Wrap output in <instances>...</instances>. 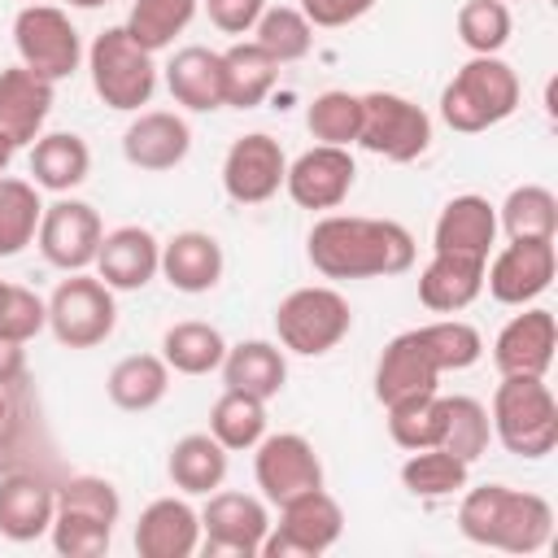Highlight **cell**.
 Listing matches in <instances>:
<instances>
[{
  "label": "cell",
  "mask_w": 558,
  "mask_h": 558,
  "mask_svg": "<svg viewBox=\"0 0 558 558\" xmlns=\"http://www.w3.org/2000/svg\"><path fill=\"white\" fill-rule=\"evenodd\" d=\"M17 432H22V418H17V405L9 397V388H0V453H9L17 445Z\"/></svg>",
  "instance_id": "816d5d0a"
},
{
  "label": "cell",
  "mask_w": 558,
  "mask_h": 558,
  "mask_svg": "<svg viewBox=\"0 0 558 558\" xmlns=\"http://www.w3.org/2000/svg\"><path fill=\"white\" fill-rule=\"evenodd\" d=\"M196 17V0H135L131 17L122 22L131 31V39L148 52H161L174 44V35L187 31V22Z\"/></svg>",
  "instance_id": "f35d334b"
},
{
  "label": "cell",
  "mask_w": 558,
  "mask_h": 558,
  "mask_svg": "<svg viewBox=\"0 0 558 558\" xmlns=\"http://www.w3.org/2000/svg\"><path fill=\"white\" fill-rule=\"evenodd\" d=\"M493 244H497V205H488V196L462 192L440 209L436 231H432L436 253H458V257L488 262Z\"/></svg>",
  "instance_id": "7402d4cb"
},
{
  "label": "cell",
  "mask_w": 558,
  "mask_h": 558,
  "mask_svg": "<svg viewBox=\"0 0 558 558\" xmlns=\"http://www.w3.org/2000/svg\"><path fill=\"white\" fill-rule=\"evenodd\" d=\"M305 253L323 279H379L414 266V235L392 218L327 214L310 227Z\"/></svg>",
  "instance_id": "6da1fadb"
},
{
  "label": "cell",
  "mask_w": 558,
  "mask_h": 558,
  "mask_svg": "<svg viewBox=\"0 0 558 558\" xmlns=\"http://www.w3.org/2000/svg\"><path fill=\"white\" fill-rule=\"evenodd\" d=\"M484 292V262L458 257V253H432V262L418 270V301L432 314H458Z\"/></svg>",
  "instance_id": "484cf974"
},
{
  "label": "cell",
  "mask_w": 558,
  "mask_h": 558,
  "mask_svg": "<svg viewBox=\"0 0 558 558\" xmlns=\"http://www.w3.org/2000/svg\"><path fill=\"white\" fill-rule=\"evenodd\" d=\"M26 375V349L13 340H0V388H17Z\"/></svg>",
  "instance_id": "f907efd6"
},
{
  "label": "cell",
  "mask_w": 558,
  "mask_h": 558,
  "mask_svg": "<svg viewBox=\"0 0 558 558\" xmlns=\"http://www.w3.org/2000/svg\"><path fill=\"white\" fill-rule=\"evenodd\" d=\"M253 44H257L275 65H288V61H301V57L314 48V26L305 22L301 9L275 4V9H262L257 26H253Z\"/></svg>",
  "instance_id": "74e56055"
},
{
  "label": "cell",
  "mask_w": 558,
  "mask_h": 558,
  "mask_svg": "<svg viewBox=\"0 0 558 558\" xmlns=\"http://www.w3.org/2000/svg\"><path fill=\"white\" fill-rule=\"evenodd\" d=\"M283 174H288V157H283L279 140H270L262 131L240 135L222 157V187L235 205L270 201L283 187Z\"/></svg>",
  "instance_id": "2e32d148"
},
{
  "label": "cell",
  "mask_w": 558,
  "mask_h": 558,
  "mask_svg": "<svg viewBox=\"0 0 558 558\" xmlns=\"http://www.w3.org/2000/svg\"><path fill=\"white\" fill-rule=\"evenodd\" d=\"M497 227L510 240H554L558 235V196L541 183H523L501 201Z\"/></svg>",
  "instance_id": "836d02e7"
},
{
  "label": "cell",
  "mask_w": 558,
  "mask_h": 558,
  "mask_svg": "<svg viewBox=\"0 0 558 558\" xmlns=\"http://www.w3.org/2000/svg\"><path fill=\"white\" fill-rule=\"evenodd\" d=\"M275 331H279V344L288 353L323 357L353 331V310L336 288L310 283V288L288 292L275 305Z\"/></svg>",
  "instance_id": "8992f818"
},
{
  "label": "cell",
  "mask_w": 558,
  "mask_h": 558,
  "mask_svg": "<svg viewBox=\"0 0 558 558\" xmlns=\"http://www.w3.org/2000/svg\"><path fill=\"white\" fill-rule=\"evenodd\" d=\"M222 244L209 235V231H174L166 244H161V275L174 292H209L218 288L222 279Z\"/></svg>",
  "instance_id": "cb8c5ba5"
},
{
  "label": "cell",
  "mask_w": 558,
  "mask_h": 558,
  "mask_svg": "<svg viewBox=\"0 0 558 558\" xmlns=\"http://www.w3.org/2000/svg\"><path fill=\"white\" fill-rule=\"evenodd\" d=\"M523 100L519 74L501 57H471L440 92V118L449 131L480 135L497 122H506Z\"/></svg>",
  "instance_id": "3957f363"
},
{
  "label": "cell",
  "mask_w": 558,
  "mask_h": 558,
  "mask_svg": "<svg viewBox=\"0 0 558 558\" xmlns=\"http://www.w3.org/2000/svg\"><path fill=\"white\" fill-rule=\"evenodd\" d=\"M253 475H257V488L270 506L296 497V493H310V488H323V462L314 453V445L301 436V432H275V436H262L253 445Z\"/></svg>",
  "instance_id": "5bb4252c"
},
{
  "label": "cell",
  "mask_w": 558,
  "mask_h": 558,
  "mask_svg": "<svg viewBox=\"0 0 558 558\" xmlns=\"http://www.w3.org/2000/svg\"><path fill=\"white\" fill-rule=\"evenodd\" d=\"M118 327V305H113V288L100 275L74 270L65 275L52 296H48V331L57 336V344L65 349H96L113 336Z\"/></svg>",
  "instance_id": "52a82bcc"
},
{
  "label": "cell",
  "mask_w": 558,
  "mask_h": 558,
  "mask_svg": "<svg viewBox=\"0 0 558 558\" xmlns=\"http://www.w3.org/2000/svg\"><path fill=\"white\" fill-rule=\"evenodd\" d=\"M92 170V148L74 131H48L31 144V183L44 192H70L87 179Z\"/></svg>",
  "instance_id": "f1b7e54d"
},
{
  "label": "cell",
  "mask_w": 558,
  "mask_h": 558,
  "mask_svg": "<svg viewBox=\"0 0 558 558\" xmlns=\"http://www.w3.org/2000/svg\"><path fill=\"white\" fill-rule=\"evenodd\" d=\"M222 353H227V340L214 323H201V318H187V323H174L166 327L161 336V357L170 371L179 375H209L222 366Z\"/></svg>",
  "instance_id": "d6a6232c"
},
{
  "label": "cell",
  "mask_w": 558,
  "mask_h": 558,
  "mask_svg": "<svg viewBox=\"0 0 558 558\" xmlns=\"http://www.w3.org/2000/svg\"><path fill=\"white\" fill-rule=\"evenodd\" d=\"M344 532V510L327 488L296 493L279 501V523H270L262 554L266 558H318Z\"/></svg>",
  "instance_id": "ba28073f"
},
{
  "label": "cell",
  "mask_w": 558,
  "mask_h": 558,
  "mask_svg": "<svg viewBox=\"0 0 558 558\" xmlns=\"http://www.w3.org/2000/svg\"><path fill=\"white\" fill-rule=\"evenodd\" d=\"M471 480V462H462L458 453L449 449H414L405 462H401V484L423 497V501H440V497H453L462 493Z\"/></svg>",
  "instance_id": "d590c367"
},
{
  "label": "cell",
  "mask_w": 558,
  "mask_h": 558,
  "mask_svg": "<svg viewBox=\"0 0 558 558\" xmlns=\"http://www.w3.org/2000/svg\"><path fill=\"white\" fill-rule=\"evenodd\" d=\"M74 9H100V4H109V0H70Z\"/></svg>",
  "instance_id": "db71d44e"
},
{
  "label": "cell",
  "mask_w": 558,
  "mask_h": 558,
  "mask_svg": "<svg viewBox=\"0 0 558 558\" xmlns=\"http://www.w3.org/2000/svg\"><path fill=\"white\" fill-rule=\"evenodd\" d=\"M209 436L227 453L253 449L266 436V401H257L248 392H235V388H222V397L209 410Z\"/></svg>",
  "instance_id": "8d00e7d4"
},
{
  "label": "cell",
  "mask_w": 558,
  "mask_h": 558,
  "mask_svg": "<svg viewBox=\"0 0 558 558\" xmlns=\"http://www.w3.org/2000/svg\"><path fill=\"white\" fill-rule=\"evenodd\" d=\"M48 536H52V549L65 554V558H100V554L109 549V541H113V523L92 519V514H83V510L57 506Z\"/></svg>",
  "instance_id": "ee69618b"
},
{
  "label": "cell",
  "mask_w": 558,
  "mask_h": 558,
  "mask_svg": "<svg viewBox=\"0 0 558 558\" xmlns=\"http://www.w3.org/2000/svg\"><path fill=\"white\" fill-rule=\"evenodd\" d=\"M13 48L26 70L44 74L48 83L70 78L83 61V39L65 9L57 4H26L13 17Z\"/></svg>",
  "instance_id": "30bf717a"
},
{
  "label": "cell",
  "mask_w": 558,
  "mask_h": 558,
  "mask_svg": "<svg viewBox=\"0 0 558 558\" xmlns=\"http://www.w3.org/2000/svg\"><path fill=\"white\" fill-rule=\"evenodd\" d=\"M48 327V301L22 283L0 279V340L26 344Z\"/></svg>",
  "instance_id": "f6af8a7d"
},
{
  "label": "cell",
  "mask_w": 558,
  "mask_h": 558,
  "mask_svg": "<svg viewBox=\"0 0 558 558\" xmlns=\"http://www.w3.org/2000/svg\"><path fill=\"white\" fill-rule=\"evenodd\" d=\"M558 270V248L554 240H510L506 248L484 262V288L501 305H532Z\"/></svg>",
  "instance_id": "9a60e30c"
},
{
  "label": "cell",
  "mask_w": 558,
  "mask_h": 558,
  "mask_svg": "<svg viewBox=\"0 0 558 558\" xmlns=\"http://www.w3.org/2000/svg\"><path fill=\"white\" fill-rule=\"evenodd\" d=\"M44 218L39 187L31 179L0 174V257H17L26 244H35Z\"/></svg>",
  "instance_id": "e575fe53"
},
{
  "label": "cell",
  "mask_w": 558,
  "mask_h": 558,
  "mask_svg": "<svg viewBox=\"0 0 558 558\" xmlns=\"http://www.w3.org/2000/svg\"><path fill=\"white\" fill-rule=\"evenodd\" d=\"M57 493L39 475H9L0 480V536L26 545L52 527Z\"/></svg>",
  "instance_id": "4316f807"
},
{
  "label": "cell",
  "mask_w": 558,
  "mask_h": 558,
  "mask_svg": "<svg viewBox=\"0 0 558 558\" xmlns=\"http://www.w3.org/2000/svg\"><path fill=\"white\" fill-rule=\"evenodd\" d=\"M87 70H92V87L96 96L118 109V113H135L140 105L153 100L157 92V61L148 48H140L131 39L126 26H109L92 39L87 48Z\"/></svg>",
  "instance_id": "5b68a950"
},
{
  "label": "cell",
  "mask_w": 558,
  "mask_h": 558,
  "mask_svg": "<svg viewBox=\"0 0 558 558\" xmlns=\"http://www.w3.org/2000/svg\"><path fill=\"white\" fill-rule=\"evenodd\" d=\"M100 240H105V222H100V214H96L87 201L61 196V201L44 205L35 244H39V253H44L48 266H57V270H65V275L87 270V266L96 262Z\"/></svg>",
  "instance_id": "8fae6325"
},
{
  "label": "cell",
  "mask_w": 558,
  "mask_h": 558,
  "mask_svg": "<svg viewBox=\"0 0 558 558\" xmlns=\"http://www.w3.org/2000/svg\"><path fill=\"white\" fill-rule=\"evenodd\" d=\"M92 266L113 292H140L161 270V240L148 227H135V222L113 227V231H105Z\"/></svg>",
  "instance_id": "d6986e66"
},
{
  "label": "cell",
  "mask_w": 558,
  "mask_h": 558,
  "mask_svg": "<svg viewBox=\"0 0 558 558\" xmlns=\"http://www.w3.org/2000/svg\"><path fill=\"white\" fill-rule=\"evenodd\" d=\"M13 153H17V148H13V140H9L4 131H0V174L9 170V161H13Z\"/></svg>",
  "instance_id": "f5cc1de1"
},
{
  "label": "cell",
  "mask_w": 558,
  "mask_h": 558,
  "mask_svg": "<svg viewBox=\"0 0 558 558\" xmlns=\"http://www.w3.org/2000/svg\"><path fill=\"white\" fill-rule=\"evenodd\" d=\"M166 475L179 493L187 497H209L214 488H222L227 480V449L209 436V432H187L170 445L166 458Z\"/></svg>",
  "instance_id": "f546056e"
},
{
  "label": "cell",
  "mask_w": 558,
  "mask_h": 558,
  "mask_svg": "<svg viewBox=\"0 0 558 558\" xmlns=\"http://www.w3.org/2000/svg\"><path fill=\"white\" fill-rule=\"evenodd\" d=\"M423 331H427V340H432V349H436L445 371H466V366H475L484 357L480 331L471 323H462V318H436V323H423Z\"/></svg>",
  "instance_id": "bcb514c9"
},
{
  "label": "cell",
  "mask_w": 558,
  "mask_h": 558,
  "mask_svg": "<svg viewBox=\"0 0 558 558\" xmlns=\"http://www.w3.org/2000/svg\"><path fill=\"white\" fill-rule=\"evenodd\" d=\"M445 375L432 340L423 327H410L401 336H392L379 353V366H375V397L379 405H401V401H414V397H427L436 392V379Z\"/></svg>",
  "instance_id": "7c38bea8"
},
{
  "label": "cell",
  "mask_w": 558,
  "mask_h": 558,
  "mask_svg": "<svg viewBox=\"0 0 558 558\" xmlns=\"http://www.w3.org/2000/svg\"><path fill=\"white\" fill-rule=\"evenodd\" d=\"M279 78V65L257 44H231L222 52V100L231 109H257Z\"/></svg>",
  "instance_id": "1f68e13d"
},
{
  "label": "cell",
  "mask_w": 558,
  "mask_h": 558,
  "mask_svg": "<svg viewBox=\"0 0 558 558\" xmlns=\"http://www.w3.org/2000/svg\"><path fill=\"white\" fill-rule=\"evenodd\" d=\"M375 9V0H301V13L310 26H323V31H336V26H349L357 17H366Z\"/></svg>",
  "instance_id": "c3c4849f"
},
{
  "label": "cell",
  "mask_w": 558,
  "mask_h": 558,
  "mask_svg": "<svg viewBox=\"0 0 558 558\" xmlns=\"http://www.w3.org/2000/svg\"><path fill=\"white\" fill-rule=\"evenodd\" d=\"M510 4L506 0H466L458 9V39L471 57H497L510 44Z\"/></svg>",
  "instance_id": "b9f144b4"
},
{
  "label": "cell",
  "mask_w": 558,
  "mask_h": 558,
  "mask_svg": "<svg viewBox=\"0 0 558 558\" xmlns=\"http://www.w3.org/2000/svg\"><path fill=\"white\" fill-rule=\"evenodd\" d=\"M488 418H493V436L514 458L536 462L558 445V401L545 375H501Z\"/></svg>",
  "instance_id": "277c9868"
},
{
  "label": "cell",
  "mask_w": 558,
  "mask_h": 558,
  "mask_svg": "<svg viewBox=\"0 0 558 558\" xmlns=\"http://www.w3.org/2000/svg\"><path fill=\"white\" fill-rule=\"evenodd\" d=\"M458 532L484 549L541 554L554 536V506L541 493H523L510 484H475L462 488Z\"/></svg>",
  "instance_id": "7a4b0ae2"
},
{
  "label": "cell",
  "mask_w": 558,
  "mask_h": 558,
  "mask_svg": "<svg viewBox=\"0 0 558 558\" xmlns=\"http://www.w3.org/2000/svg\"><path fill=\"white\" fill-rule=\"evenodd\" d=\"M31 4H39V0H31Z\"/></svg>",
  "instance_id": "11a10c76"
},
{
  "label": "cell",
  "mask_w": 558,
  "mask_h": 558,
  "mask_svg": "<svg viewBox=\"0 0 558 558\" xmlns=\"http://www.w3.org/2000/svg\"><path fill=\"white\" fill-rule=\"evenodd\" d=\"M305 126L318 144H336V148H349L357 144V126H362V96L353 92H318L305 109Z\"/></svg>",
  "instance_id": "60d3db41"
},
{
  "label": "cell",
  "mask_w": 558,
  "mask_h": 558,
  "mask_svg": "<svg viewBox=\"0 0 558 558\" xmlns=\"http://www.w3.org/2000/svg\"><path fill=\"white\" fill-rule=\"evenodd\" d=\"M140 558H192L201 549V514L183 497H157L135 523Z\"/></svg>",
  "instance_id": "603a6c76"
},
{
  "label": "cell",
  "mask_w": 558,
  "mask_h": 558,
  "mask_svg": "<svg viewBox=\"0 0 558 558\" xmlns=\"http://www.w3.org/2000/svg\"><path fill=\"white\" fill-rule=\"evenodd\" d=\"M192 153V126L170 109H148L122 131V157L135 170H174Z\"/></svg>",
  "instance_id": "44dd1931"
},
{
  "label": "cell",
  "mask_w": 558,
  "mask_h": 558,
  "mask_svg": "<svg viewBox=\"0 0 558 558\" xmlns=\"http://www.w3.org/2000/svg\"><path fill=\"white\" fill-rule=\"evenodd\" d=\"M493 440V418L475 397H445V436L440 449L458 453L462 462H475Z\"/></svg>",
  "instance_id": "7bdbcfd3"
},
{
  "label": "cell",
  "mask_w": 558,
  "mask_h": 558,
  "mask_svg": "<svg viewBox=\"0 0 558 558\" xmlns=\"http://www.w3.org/2000/svg\"><path fill=\"white\" fill-rule=\"evenodd\" d=\"M222 384L235 388V392H248L257 401H270L283 379H288V362H283V349L270 344V340H240V344H227L222 353Z\"/></svg>",
  "instance_id": "83f0119b"
},
{
  "label": "cell",
  "mask_w": 558,
  "mask_h": 558,
  "mask_svg": "<svg viewBox=\"0 0 558 558\" xmlns=\"http://www.w3.org/2000/svg\"><path fill=\"white\" fill-rule=\"evenodd\" d=\"M105 392H109V401L118 410L144 414V410H153V405L166 401V392H170V366H166L161 353H131V357H122L109 371Z\"/></svg>",
  "instance_id": "4dcf8cb0"
},
{
  "label": "cell",
  "mask_w": 558,
  "mask_h": 558,
  "mask_svg": "<svg viewBox=\"0 0 558 558\" xmlns=\"http://www.w3.org/2000/svg\"><path fill=\"white\" fill-rule=\"evenodd\" d=\"M57 506L83 510V514L105 519V523H118V514H122V497H118V488L105 475H74V480H65L57 488Z\"/></svg>",
  "instance_id": "7dc6e473"
},
{
  "label": "cell",
  "mask_w": 558,
  "mask_h": 558,
  "mask_svg": "<svg viewBox=\"0 0 558 558\" xmlns=\"http://www.w3.org/2000/svg\"><path fill=\"white\" fill-rule=\"evenodd\" d=\"M353 179H357V166H353L349 148L314 144L296 161H288L283 187L301 209H336L353 192Z\"/></svg>",
  "instance_id": "e0dca14e"
},
{
  "label": "cell",
  "mask_w": 558,
  "mask_h": 558,
  "mask_svg": "<svg viewBox=\"0 0 558 558\" xmlns=\"http://www.w3.org/2000/svg\"><path fill=\"white\" fill-rule=\"evenodd\" d=\"M205 9H209V22L222 35H244V31L257 26L266 0H205Z\"/></svg>",
  "instance_id": "681fc988"
},
{
  "label": "cell",
  "mask_w": 558,
  "mask_h": 558,
  "mask_svg": "<svg viewBox=\"0 0 558 558\" xmlns=\"http://www.w3.org/2000/svg\"><path fill=\"white\" fill-rule=\"evenodd\" d=\"M357 144L388 161H418L432 148V118L423 105L397 92H366L362 96V126Z\"/></svg>",
  "instance_id": "9c48e42d"
},
{
  "label": "cell",
  "mask_w": 558,
  "mask_h": 558,
  "mask_svg": "<svg viewBox=\"0 0 558 558\" xmlns=\"http://www.w3.org/2000/svg\"><path fill=\"white\" fill-rule=\"evenodd\" d=\"M523 310V305H519ZM558 349V318L541 305L514 314L493 340V366L501 375H549Z\"/></svg>",
  "instance_id": "ac0fdd59"
},
{
  "label": "cell",
  "mask_w": 558,
  "mask_h": 558,
  "mask_svg": "<svg viewBox=\"0 0 558 558\" xmlns=\"http://www.w3.org/2000/svg\"><path fill=\"white\" fill-rule=\"evenodd\" d=\"M52 87L57 83L26 70L22 61L0 70V131L13 140V148L35 144L44 135V122L52 113Z\"/></svg>",
  "instance_id": "ffe728a7"
},
{
  "label": "cell",
  "mask_w": 558,
  "mask_h": 558,
  "mask_svg": "<svg viewBox=\"0 0 558 558\" xmlns=\"http://www.w3.org/2000/svg\"><path fill=\"white\" fill-rule=\"evenodd\" d=\"M166 87L174 96V105L192 109V113H214L222 109V52L187 44L170 57L166 65Z\"/></svg>",
  "instance_id": "d4e9b609"
},
{
  "label": "cell",
  "mask_w": 558,
  "mask_h": 558,
  "mask_svg": "<svg viewBox=\"0 0 558 558\" xmlns=\"http://www.w3.org/2000/svg\"><path fill=\"white\" fill-rule=\"evenodd\" d=\"M388 436L405 453H414V449H440V436H445V397L440 392H427V397L388 405Z\"/></svg>",
  "instance_id": "ab89813d"
},
{
  "label": "cell",
  "mask_w": 558,
  "mask_h": 558,
  "mask_svg": "<svg viewBox=\"0 0 558 558\" xmlns=\"http://www.w3.org/2000/svg\"><path fill=\"white\" fill-rule=\"evenodd\" d=\"M270 532V514L262 497L248 493H209L201 510V549L227 554V558H253L262 554V541Z\"/></svg>",
  "instance_id": "4fadbf2b"
}]
</instances>
